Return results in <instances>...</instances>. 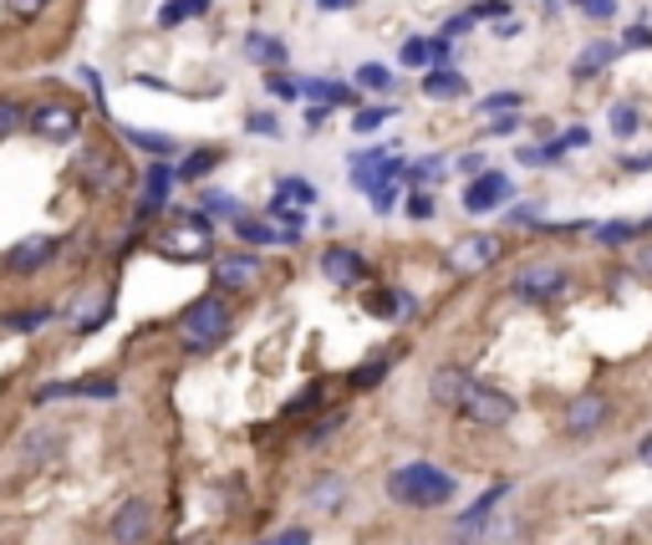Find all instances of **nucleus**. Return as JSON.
I'll return each mask as SVG.
<instances>
[{"label": "nucleus", "instance_id": "obj_1", "mask_svg": "<svg viewBox=\"0 0 652 545\" xmlns=\"http://www.w3.org/2000/svg\"><path fill=\"white\" fill-rule=\"evenodd\" d=\"M459 494V479L449 469L428 464V459H413V464H398L387 474V500L408 510H439Z\"/></svg>", "mask_w": 652, "mask_h": 545}, {"label": "nucleus", "instance_id": "obj_2", "mask_svg": "<svg viewBox=\"0 0 652 545\" xmlns=\"http://www.w3.org/2000/svg\"><path fill=\"white\" fill-rule=\"evenodd\" d=\"M229 327H235V317H229L225 296H200L179 317V342H184V352H214L229 336Z\"/></svg>", "mask_w": 652, "mask_h": 545}, {"label": "nucleus", "instance_id": "obj_3", "mask_svg": "<svg viewBox=\"0 0 652 545\" xmlns=\"http://www.w3.org/2000/svg\"><path fill=\"white\" fill-rule=\"evenodd\" d=\"M159 250L163 255H179V260H204L214 250V229L204 214H179L169 229L159 235Z\"/></svg>", "mask_w": 652, "mask_h": 545}, {"label": "nucleus", "instance_id": "obj_4", "mask_svg": "<svg viewBox=\"0 0 652 545\" xmlns=\"http://www.w3.org/2000/svg\"><path fill=\"white\" fill-rule=\"evenodd\" d=\"M459 418H469V424H480V428H505L515 418V398L500 393V387L474 383L464 393V403H459Z\"/></svg>", "mask_w": 652, "mask_h": 545}, {"label": "nucleus", "instance_id": "obj_5", "mask_svg": "<svg viewBox=\"0 0 652 545\" xmlns=\"http://www.w3.org/2000/svg\"><path fill=\"white\" fill-rule=\"evenodd\" d=\"M26 122H31V133L46 138V143H72V138H77V128H82V113L72 103H62V97H52V103L31 107Z\"/></svg>", "mask_w": 652, "mask_h": 545}, {"label": "nucleus", "instance_id": "obj_6", "mask_svg": "<svg viewBox=\"0 0 652 545\" xmlns=\"http://www.w3.org/2000/svg\"><path fill=\"white\" fill-rule=\"evenodd\" d=\"M566 286H571V280H566V270H560L556 260H535V266H525L515 276V296H520V301H556Z\"/></svg>", "mask_w": 652, "mask_h": 545}, {"label": "nucleus", "instance_id": "obj_7", "mask_svg": "<svg viewBox=\"0 0 652 545\" xmlns=\"http://www.w3.org/2000/svg\"><path fill=\"white\" fill-rule=\"evenodd\" d=\"M500 255H505V245H500L494 235H464L449 250V270H453V276H474V270L494 266Z\"/></svg>", "mask_w": 652, "mask_h": 545}, {"label": "nucleus", "instance_id": "obj_8", "mask_svg": "<svg viewBox=\"0 0 652 545\" xmlns=\"http://www.w3.org/2000/svg\"><path fill=\"white\" fill-rule=\"evenodd\" d=\"M260 255L255 250H229V255H220L214 260V286L220 291H250L255 280H260Z\"/></svg>", "mask_w": 652, "mask_h": 545}, {"label": "nucleus", "instance_id": "obj_9", "mask_svg": "<svg viewBox=\"0 0 652 545\" xmlns=\"http://www.w3.org/2000/svg\"><path fill=\"white\" fill-rule=\"evenodd\" d=\"M607 418H612V398H607V393H581V398H571V408H566V434H571V439H591Z\"/></svg>", "mask_w": 652, "mask_h": 545}, {"label": "nucleus", "instance_id": "obj_10", "mask_svg": "<svg viewBox=\"0 0 652 545\" xmlns=\"http://www.w3.org/2000/svg\"><path fill=\"white\" fill-rule=\"evenodd\" d=\"M107 535L118 545H143L148 535H153V505H148V500H122L113 525H107Z\"/></svg>", "mask_w": 652, "mask_h": 545}, {"label": "nucleus", "instance_id": "obj_11", "mask_svg": "<svg viewBox=\"0 0 652 545\" xmlns=\"http://www.w3.org/2000/svg\"><path fill=\"white\" fill-rule=\"evenodd\" d=\"M321 276L332 280V286H342V291H352V286L367 280V260H362V250H352V245H327V250H321Z\"/></svg>", "mask_w": 652, "mask_h": 545}, {"label": "nucleus", "instance_id": "obj_12", "mask_svg": "<svg viewBox=\"0 0 652 545\" xmlns=\"http://www.w3.org/2000/svg\"><path fill=\"white\" fill-rule=\"evenodd\" d=\"M474 387V377L464 373V367H453V362H443V367H434V377H428V398L439 403V408L459 413V403H464V393Z\"/></svg>", "mask_w": 652, "mask_h": 545}, {"label": "nucleus", "instance_id": "obj_13", "mask_svg": "<svg viewBox=\"0 0 652 545\" xmlns=\"http://www.w3.org/2000/svg\"><path fill=\"white\" fill-rule=\"evenodd\" d=\"M505 200H510L505 173H480V179H469V189H464V210L469 214H490V210H500Z\"/></svg>", "mask_w": 652, "mask_h": 545}, {"label": "nucleus", "instance_id": "obj_14", "mask_svg": "<svg viewBox=\"0 0 652 545\" xmlns=\"http://www.w3.org/2000/svg\"><path fill=\"white\" fill-rule=\"evenodd\" d=\"M56 250H62V239H56V235H31V239H21V245L6 255V266L21 270V276H31V270H41Z\"/></svg>", "mask_w": 652, "mask_h": 545}, {"label": "nucleus", "instance_id": "obj_15", "mask_svg": "<svg viewBox=\"0 0 652 545\" xmlns=\"http://www.w3.org/2000/svg\"><path fill=\"white\" fill-rule=\"evenodd\" d=\"M505 494H510V484H490V490H484V500H474V505L459 515V525H453V531H459V541H464V545L480 541V525L494 515V505H500Z\"/></svg>", "mask_w": 652, "mask_h": 545}, {"label": "nucleus", "instance_id": "obj_16", "mask_svg": "<svg viewBox=\"0 0 652 545\" xmlns=\"http://www.w3.org/2000/svg\"><path fill=\"white\" fill-rule=\"evenodd\" d=\"M118 383L113 377H82V383H46L36 393V403H56V398H113Z\"/></svg>", "mask_w": 652, "mask_h": 545}, {"label": "nucleus", "instance_id": "obj_17", "mask_svg": "<svg viewBox=\"0 0 652 545\" xmlns=\"http://www.w3.org/2000/svg\"><path fill=\"white\" fill-rule=\"evenodd\" d=\"M307 500H311V510H321V515H342V505H346V479H342V474L311 479Z\"/></svg>", "mask_w": 652, "mask_h": 545}, {"label": "nucleus", "instance_id": "obj_18", "mask_svg": "<svg viewBox=\"0 0 652 545\" xmlns=\"http://www.w3.org/2000/svg\"><path fill=\"white\" fill-rule=\"evenodd\" d=\"M82 179H87V189H118L122 184V163L113 159V153H103V148H93L87 159H82Z\"/></svg>", "mask_w": 652, "mask_h": 545}, {"label": "nucleus", "instance_id": "obj_19", "mask_svg": "<svg viewBox=\"0 0 652 545\" xmlns=\"http://www.w3.org/2000/svg\"><path fill=\"white\" fill-rule=\"evenodd\" d=\"M245 56L260 62V67H286V41L266 36V31H250V36H245Z\"/></svg>", "mask_w": 652, "mask_h": 545}, {"label": "nucleus", "instance_id": "obj_20", "mask_svg": "<svg viewBox=\"0 0 652 545\" xmlns=\"http://www.w3.org/2000/svg\"><path fill=\"white\" fill-rule=\"evenodd\" d=\"M612 56H617V46H612V41H591V46H586V52H581V56H576V67H571V77H576V82H586V77H597V72H601V67H607V62H612Z\"/></svg>", "mask_w": 652, "mask_h": 545}, {"label": "nucleus", "instance_id": "obj_21", "mask_svg": "<svg viewBox=\"0 0 652 545\" xmlns=\"http://www.w3.org/2000/svg\"><path fill=\"white\" fill-rule=\"evenodd\" d=\"M245 245H276V239H296L301 229H280V225H266V220H235Z\"/></svg>", "mask_w": 652, "mask_h": 545}, {"label": "nucleus", "instance_id": "obj_22", "mask_svg": "<svg viewBox=\"0 0 652 545\" xmlns=\"http://www.w3.org/2000/svg\"><path fill=\"white\" fill-rule=\"evenodd\" d=\"M301 93H307L317 107H342V103H352V87H346V82H301Z\"/></svg>", "mask_w": 652, "mask_h": 545}, {"label": "nucleus", "instance_id": "obj_23", "mask_svg": "<svg viewBox=\"0 0 652 545\" xmlns=\"http://www.w3.org/2000/svg\"><path fill=\"white\" fill-rule=\"evenodd\" d=\"M464 87H469V82L459 77V72H443V67L424 77V93L434 97V103H443V97H464Z\"/></svg>", "mask_w": 652, "mask_h": 545}, {"label": "nucleus", "instance_id": "obj_24", "mask_svg": "<svg viewBox=\"0 0 652 545\" xmlns=\"http://www.w3.org/2000/svg\"><path fill=\"white\" fill-rule=\"evenodd\" d=\"M169 184H173V169H169V163H153V169H148V200H143V214H153L163 200H169Z\"/></svg>", "mask_w": 652, "mask_h": 545}, {"label": "nucleus", "instance_id": "obj_25", "mask_svg": "<svg viewBox=\"0 0 652 545\" xmlns=\"http://www.w3.org/2000/svg\"><path fill=\"white\" fill-rule=\"evenodd\" d=\"M607 122H612V133L617 138H632L642 128V113L632 103H612V113H607Z\"/></svg>", "mask_w": 652, "mask_h": 545}, {"label": "nucleus", "instance_id": "obj_26", "mask_svg": "<svg viewBox=\"0 0 652 545\" xmlns=\"http://www.w3.org/2000/svg\"><path fill=\"white\" fill-rule=\"evenodd\" d=\"M204 11H210V0H173V6H163V11H159V26H179V21L204 15Z\"/></svg>", "mask_w": 652, "mask_h": 545}, {"label": "nucleus", "instance_id": "obj_27", "mask_svg": "<svg viewBox=\"0 0 652 545\" xmlns=\"http://www.w3.org/2000/svg\"><path fill=\"white\" fill-rule=\"evenodd\" d=\"M220 163V148H200V153H189L184 169H179V179H204V173Z\"/></svg>", "mask_w": 652, "mask_h": 545}, {"label": "nucleus", "instance_id": "obj_28", "mask_svg": "<svg viewBox=\"0 0 652 545\" xmlns=\"http://www.w3.org/2000/svg\"><path fill=\"white\" fill-rule=\"evenodd\" d=\"M387 367H393V362H387V357L362 362L357 373H352V387H357V393H362V387H377V383H383V377H387Z\"/></svg>", "mask_w": 652, "mask_h": 545}, {"label": "nucleus", "instance_id": "obj_29", "mask_svg": "<svg viewBox=\"0 0 652 545\" xmlns=\"http://www.w3.org/2000/svg\"><path fill=\"white\" fill-rule=\"evenodd\" d=\"M31 113L21 103H6V97H0V138H11V133H21V122H26Z\"/></svg>", "mask_w": 652, "mask_h": 545}, {"label": "nucleus", "instance_id": "obj_30", "mask_svg": "<svg viewBox=\"0 0 652 545\" xmlns=\"http://www.w3.org/2000/svg\"><path fill=\"white\" fill-rule=\"evenodd\" d=\"M642 229L648 225H622V220H617V225H597V239H607V245H627V239H638Z\"/></svg>", "mask_w": 652, "mask_h": 545}, {"label": "nucleus", "instance_id": "obj_31", "mask_svg": "<svg viewBox=\"0 0 652 545\" xmlns=\"http://www.w3.org/2000/svg\"><path fill=\"white\" fill-rule=\"evenodd\" d=\"M434 173H439V159H418V163H403V184H428V179H434Z\"/></svg>", "mask_w": 652, "mask_h": 545}, {"label": "nucleus", "instance_id": "obj_32", "mask_svg": "<svg viewBox=\"0 0 652 545\" xmlns=\"http://www.w3.org/2000/svg\"><path fill=\"white\" fill-rule=\"evenodd\" d=\"M403 214H408V220H434V200H428L424 189H408V200H403Z\"/></svg>", "mask_w": 652, "mask_h": 545}, {"label": "nucleus", "instance_id": "obj_33", "mask_svg": "<svg viewBox=\"0 0 652 545\" xmlns=\"http://www.w3.org/2000/svg\"><path fill=\"white\" fill-rule=\"evenodd\" d=\"M403 67H428V62H434V56H428V41L424 36H413V41H403Z\"/></svg>", "mask_w": 652, "mask_h": 545}, {"label": "nucleus", "instance_id": "obj_34", "mask_svg": "<svg viewBox=\"0 0 652 545\" xmlns=\"http://www.w3.org/2000/svg\"><path fill=\"white\" fill-rule=\"evenodd\" d=\"M0 6H6V11H11L15 21H36V15L46 11L52 0H0Z\"/></svg>", "mask_w": 652, "mask_h": 545}, {"label": "nucleus", "instance_id": "obj_35", "mask_svg": "<svg viewBox=\"0 0 652 545\" xmlns=\"http://www.w3.org/2000/svg\"><path fill=\"white\" fill-rule=\"evenodd\" d=\"M393 118V107H362L357 113V122H352V128H357V133H373L377 122H387Z\"/></svg>", "mask_w": 652, "mask_h": 545}, {"label": "nucleus", "instance_id": "obj_36", "mask_svg": "<svg viewBox=\"0 0 652 545\" xmlns=\"http://www.w3.org/2000/svg\"><path fill=\"white\" fill-rule=\"evenodd\" d=\"M270 97H286V103H291V97H301V82H291V77H280V72H270Z\"/></svg>", "mask_w": 652, "mask_h": 545}, {"label": "nucleus", "instance_id": "obj_37", "mask_svg": "<svg viewBox=\"0 0 652 545\" xmlns=\"http://www.w3.org/2000/svg\"><path fill=\"white\" fill-rule=\"evenodd\" d=\"M41 321H52V311H26V317H6V327H11V332H31V327H41Z\"/></svg>", "mask_w": 652, "mask_h": 545}, {"label": "nucleus", "instance_id": "obj_38", "mask_svg": "<svg viewBox=\"0 0 652 545\" xmlns=\"http://www.w3.org/2000/svg\"><path fill=\"white\" fill-rule=\"evenodd\" d=\"M128 138H133L138 148H148V153H173V143H169V138H153V133H133V128H128Z\"/></svg>", "mask_w": 652, "mask_h": 545}, {"label": "nucleus", "instance_id": "obj_39", "mask_svg": "<svg viewBox=\"0 0 652 545\" xmlns=\"http://www.w3.org/2000/svg\"><path fill=\"white\" fill-rule=\"evenodd\" d=\"M204 210H214V214H229V220H241V214H235V210H241V204L229 200V194H204Z\"/></svg>", "mask_w": 652, "mask_h": 545}, {"label": "nucleus", "instance_id": "obj_40", "mask_svg": "<svg viewBox=\"0 0 652 545\" xmlns=\"http://www.w3.org/2000/svg\"><path fill=\"white\" fill-rule=\"evenodd\" d=\"M622 46H638V52H648V46H652V26H627L622 31Z\"/></svg>", "mask_w": 652, "mask_h": 545}, {"label": "nucleus", "instance_id": "obj_41", "mask_svg": "<svg viewBox=\"0 0 652 545\" xmlns=\"http://www.w3.org/2000/svg\"><path fill=\"white\" fill-rule=\"evenodd\" d=\"M357 87H387V67H362L357 72Z\"/></svg>", "mask_w": 652, "mask_h": 545}, {"label": "nucleus", "instance_id": "obj_42", "mask_svg": "<svg viewBox=\"0 0 652 545\" xmlns=\"http://www.w3.org/2000/svg\"><path fill=\"white\" fill-rule=\"evenodd\" d=\"M515 103H520L515 93H494V97H484V113H510Z\"/></svg>", "mask_w": 652, "mask_h": 545}, {"label": "nucleus", "instance_id": "obj_43", "mask_svg": "<svg viewBox=\"0 0 652 545\" xmlns=\"http://www.w3.org/2000/svg\"><path fill=\"white\" fill-rule=\"evenodd\" d=\"M586 15H591V21H607V15H617V0H586Z\"/></svg>", "mask_w": 652, "mask_h": 545}, {"label": "nucleus", "instance_id": "obj_44", "mask_svg": "<svg viewBox=\"0 0 652 545\" xmlns=\"http://www.w3.org/2000/svg\"><path fill=\"white\" fill-rule=\"evenodd\" d=\"M505 11H510L505 0H474V11H469V15L480 21V15H505Z\"/></svg>", "mask_w": 652, "mask_h": 545}, {"label": "nucleus", "instance_id": "obj_45", "mask_svg": "<svg viewBox=\"0 0 652 545\" xmlns=\"http://www.w3.org/2000/svg\"><path fill=\"white\" fill-rule=\"evenodd\" d=\"M250 133L276 138V118H266V113H250Z\"/></svg>", "mask_w": 652, "mask_h": 545}, {"label": "nucleus", "instance_id": "obj_46", "mask_svg": "<svg viewBox=\"0 0 652 545\" xmlns=\"http://www.w3.org/2000/svg\"><path fill=\"white\" fill-rule=\"evenodd\" d=\"M515 128H520L515 118H494V122H490V133H494V138H510V133H515Z\"/></svg>", "mask_w": 652, "mask_h": 545}, {"label": "nucleus", "instance_id": "obj_47", "mask_svg": "<svg viewBox=\"0 0 652 545\" xmlns=\"http://www.w3.org/2000/svg\"><path fill=\"white\" fill-rule=\"evenodd\" d=\"M622 169H632V173H648V169H652V153H638V159H622Z\"/></svg>", "mask_w": 652, "mask_h": 545}, {"label": "nucleus", "instance_id": "obj_48", "mask_svg": "<svg viewBox=\"0 0 652 545\" xmlns=\"http://www.w3.org/2000/svg\"><path fill=\"white\" fill-rule=\"evenodd\" d=\"M459 169H464V173H474V179H480L484 159H480V153H464V159H459Z\"/></svg>", "mask_w": 652, "mask_h": 545}, {"label": "nucleus", "instance_id": "obj_49", "mask_svg": "<svg viewBox=\"0 0 652 545\" xmlns=\"http://www.w3.org/2000/svg\"><path fill=\"white\" fill-rule=\"evenodd\" d=\"M276 545H311V535H307V531H286Z\"/></svg>", "mask_w": 652, "mask_h": 545}, {"label": "nucleus", "instance_id": "obj_50", "mask_svg": "<svg viewBox=\"0 0 652 545\" xmlns=\"http://www.w3.org/2000/svg\"><path fill=\"white\" fill-rule=\"evenodd\" d=\"M638 276L652 280V245H648V250H638Z\"/></svg>", "mask_w": 652, "mask_h": 545}, {"label": "nucleus", "instance_id": "obj_51", "mask_svg": "<svg viewBox=\"0 0 652 545\" xmlns=\"http://www.w3.org/2000/svg\"><path fill=\"white\" fill-rule=\"evenodd\" d=\"M321 11H352V6H357V0H317Z\"/></svg>", "mask_w": 652, "mask_h": 545}, {"label": "nucleus", "instance_id": "obj_52", "mask_svg": "<svg viewBox=\"0 0 652 545\" xmlns=\"http://www.w3.org/2000/svg\"><path fill=\"white\" fill-rule=\"evenodd\" d=\"M571 6H586V0H571Z\"/></svg>", "mask_w": 652, "mask_h": 545}, {"label": "nucleus", "instance_id": "obj_53", "mask_svg": "<svg viewBox=\"0 0 652 545\" xmlns=\"http://www.w3.org/2000/svg\"><path fill=\"white\" fill-rule=\"evenodd\" d=\"M648 225H652V220H648Z\"/></svg>", "mask_w": 652, "mask_h": 545}]
</instances>
